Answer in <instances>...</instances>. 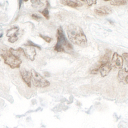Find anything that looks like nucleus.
<instances>
[{
	"mask_svg": "<svg viewBox=\"0 0 128 128\" xmlns=\"http://www.w3.org/2000/svg\"><path fill=\"white\" fill-rule=\"evenodd\" d=\"M68 38L73 44L80 46H85L87 44V39L82 28L74 24H70L67 28Z\"/></svg>",
	"mask_w": 128,
	"mask_h": 128,
	"instance_id": "1",
	"label": "nucleus"
},
{
	"mask_svg": "<svg viewBox=\"0 0 128 128\" xmlns=\"http://www.w3.org/2000/svg\"><path fill=\"white\" fill-rule=\"evenodd\" d=\"M54 50L58 52H70L72 50V46L66 40L63 30L60 28L57 31V43Z\"/></svg>",
	"mask_w": 128,
	"mask_h": 128,
	"instance_id": "2",
	"label": "nucleus"
},
{
	"mask_svg": "<svg viewBox=\"0 0 128 128\" xmlns=\"http://www.w3.org/2000/svg\"><path fill=\"white\" fill-rule=\"evenodd\" d=\"M0 56L4 59V63L12 68H19L22 63V60L14 55L10 50H0Z\"/></svg>",
	"mask_w": 128,
	"mask_h": 128,
	"instance_id": "3",
	"label": "nucleus"
},
{
	"mask_svg": "<svg viewBox=\"0 0 128 128\" xmlns=\"http://www.w3.org/2000/svg\"><path fill=\"white\" fill-rule=\"evenodd\" d=\"M31 74H32V81L34 83V86L38 88H45L50 86V82L44 78L39 73L35 71L34 69L31 70Z\"/></svg>",
	"mask_w": 128,
	"mask_h": 128,
	"instance_id": "4",
	"label": "nucleus"
},
{
	"mask_svg": "<svg viewBox=\"0 0 128 128\" xmlns=\"http://www.w3.org/2000/svg\"><path fill=\"white\" fill-rule=\"evenodd\" d=\"M110 54H111L110 50H106V53H105L104 55L102 58H100V60H99V61L96 64L94 68H92L90 72L94 74H97V73L99 72V68H100V67H101V66H102L103 64H106V63L110 62Z\"/></svg>",
	"mask_w": 128,
	"mask_h": 128,
	"instance_id": "5",
	"label": "nucleus"
},
{
	"mask_svg": "<svg viewBox=\"0 0 128 128\" xmlns=\"http://www.w3.org/2000/svg\"><path fill=\"white\" fill-rule=\"evenodd\" d=\"M123 58L120 56L117 52H115L112 56L111 65L112 67L115 69H120L121 70L123 67Z\"/></svg>",
	"mask_w": 128,
	"mask_h": 128,
	"instance_id": "6",
	"label": "nucleus"
},
{
	"mask_svg": "<svg viewBox=\"0 0 128 128\" xmlns=\"http://www.w3.org/2000/svg\"><path fill=\"white\" fill-rule=\"evenodd\" d=\"M18 31H19V28L18 27H14V28H12L11 29L9 30L7 32V34H6V36H8V41L10 42H12L14 43L16 41L18 40V37L17 36V34L18 33Z\"/></svg>",
	"mask_w": 128,
	"mask_h": 128,
	"instance_id": "7",
	"label": "nucleus"
},
{
	"mask_svg": "<svg viewBox=\"0 0 128 128\" xmlns=\"http://www.w3.org/2000/svg\"><path fill=\"white\" fill-rule=\"evenodd\" d=\"M118 80L123 84H128V69L125 68L119 70L118 73Z\"/></svg>",
	"mask_w": 128,
	"mask_h": 128,
	"instance_id": "8",
	"label": "nucleus"
},
{
	"mask_svg": "<svg viewBox=\"0 0 128 128\" xmlns=\"http://www.w3.org/2000/svg\"><path fill=\"white\" fill-rule=\"evenodd\" d=\"M20 75L22 76V80H24V82L26 83V84L29 87H30L31 81H32V74H31V72L28 71L25 68H22V69H21L20 70Z\"/></svg>",
	"mask_w": 128,
	"mask_h": 128,
	"instance_id": "9",
	"label": "nucleus"
},
{
	"mask_svg": "<svg viewBox=\"0 0 128 128\" xmlns=\"http://www.w3.org/2000/svg\"><path fill=\"white\" fill-rule=\"evenodd\" d=\"M112 68V65H111V63L110 62L106 63V64H104L102 66H101V67L99 68V71L100 72L101 76L102 77H104V76H107L110 72Z\"/></svg>",
	"mask_w": 128,
	"mask_h": 128,
	"instance_id": "10",
	"label": "nucleus"
},
{
	"mask_svg": "<svg viewBox=\"0 0 128 128\" xmlns=\"http://www.w3.org/2000/svg\"><path fill=\"white\" fill-rule=\"evenodd\" d=\"M94 12L99 16H106L112 12V9L107 6H102L95 8Z\"/></svg>",
	"mask_w": 128,
	"mask_h": 128,
	"instance_id": "11",
	"label": "nucleus"
},
{
	"mask_svg": "<svg viewBox=\"0 0 128 128\" xmlns=\"http://www.w3.org/2000/svg\"><path fill=\"white\" fill-rule=\"evenodd\" d=\"M26 54V57L30 59L31 60H34L35 56L36 55V52H35V48L32 46L29 47L28 48H26V50H24Z\"/></svg>",
	"mask_w": 128,
	"mask_h": 128,
	"instance_id": "12",
	"label": "nucleus"
},
{
	"mask_svg": "<svg viewBox=\"0 0 128 128\" xmlns=\"http://www.w3.org/2000/svg\"><path fill=\"white\" fill-rule=\"evenodd\" d=\"M61 2L65 5H67V6H70V7L72 8L80 7V6H82L83 5V3L80 2H73V1L65 0V1H62Z\"/></svg>",
	"mask_w": 128,
	"mask_h": 128,
	"instance_id": "13",
	"label": "nucleus"
},
{
	"mask_svg": "<svg viewBox=\"0 0 128 128\" xmlns=\"http://www.w3.org/2000/svg\"><path fill=\"white\" fill-rule=\"evenodd\" d=\"M110 4L114 6H121V5H124L126 4L127 2L124 0H112L110 1Z\"/></svg>",
	"mask_w": 128,
	"mask_h": 128,
	"instance_id": "14",
	"label": "nucleus"
},
{
	"mask_svg": "<svg viewBox=\"0 0 128 128\" xmlns=\"http://www.w3.org/2000/svg\"><path fill=\"white\" fill-rule=\"evenodd\" d=\"M42 14H43V16L46 18V19H49L50 16H49V11H48V8L44 9V10L42 12Z\"/></svg>",
	"mask_w": 128,
	"mask_h": 128,
	"instance_id": "15",
	"label": "nucleus"
},
{
	"mask_svg": "<svg viewBox=\"0 0 128 128\" xmlns=\"http://www.w3.org/2000/svg\"><path fill=\"white\" fill-rule=\"evenodd\" d=\"M32 3H33V6H34V7H36V8H37L38 6H38V4H42L40 1H32Z\"/></svg>",
	"mask_w": 128,
	"mask_h": 128,
	"instance_id": "16",
	"label": "nucleus"
},
{
	"mask_svg": "<svg viewBox=\"0 0 128 128\" xmlns=\"http://www.w3.org/2000/svg\"><path fill=\"white\" fill-rule=\"evenodd\" d=\"M85 2H86V3H87L88 4L89 6H91V5H92V4H94L96 3V0H87V1H84Z\"/></svg>",
	"mask_w": 128,
	"mask_h": 128,
	"instance_id": "17",
	"label": "nucleus"
},
{
	"mask_svg": "<svg viewBox=\"0 0 128 128\" xmlns=\"http://www.w3.org/2000/svg\"><path fill=\"white\" fill-rule=\"evenodd\" d=\"M40 36L42 37V38H43V39L45 40L47 42H50L51 40V38H50V37H49V36H42V35H40Z\"/></svg>",
	"mask_w": 128,
	"mask_h": 128,
	"instance_id": "18",
	"label": "nucleus"
},
{
	"mask_svg": "<svg viewBox=\"0 0 128 128\" xmlns=\"http://www.w3.org/2000/svg\"><path fill=\"white\" fill-rule=\"evenodd\" d=\"M122 56H123L124 59L125 60V61L126 62L127 64H128V52H124V53H123Z\"/></svg>",
	"mask_w": 128,
	"mask_h": 128,
	"instance_id": "19",
	"label": "nucleus"
},
{
	"mask_svg": "<svg viewBox=\"0 0 128 128\" xmlns=\"http://www.w3.org/2000/svg\"><path fill=\"white\" fill-rule=\"evenodd\" d=\"M32 18H34V19H36V20H38V19H40V17H39V16H37V15H36V14H33V15H32Z\"/></svg>",
	"mask_w": 128,
	"mask_h": 128,
	"instance_id": "20",
	"label": "nucleus"
}]
</instances>
